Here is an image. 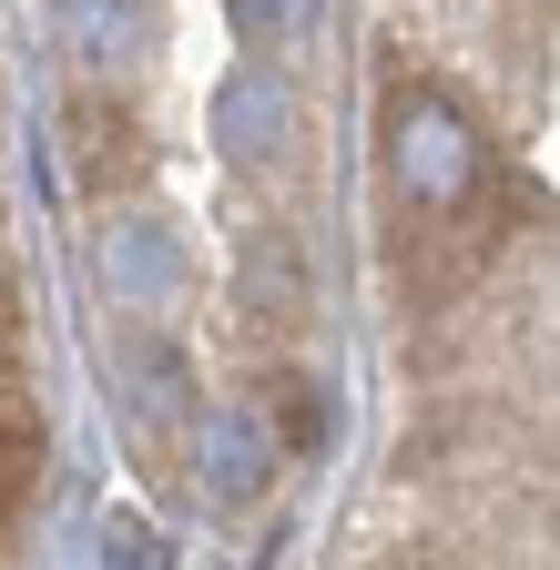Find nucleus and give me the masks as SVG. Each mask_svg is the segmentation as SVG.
Segmentation results:
<instances>
[{
  "label": "nucleus",
  "mask_w": 560,
  "mask_h": 570,
  "mask_svg": "<svg viewBox=\"0 0 560 570\" xmlns=\"http://www.w3.org/2000/svg\"><path fill=\"white\" fill-rule=\"evenodd\" d=\"M489 184H500V154H489L479 112L449 82H397L387 92V204L449 214V204H479Z\"/></svg>",
  "instance_id": "nucleus-1"
},
{
  "label": "nucleus",
  "mask_w": 560,
  "mask_h": 570,
  "mask_svg": "<svg viewBox=\"0 0 560 570\" xmlns=\"http://www.w3.org/2000/svg\"><path fill=\"white\" fill-rule=\"evenodd\" d=\"M61 164H72V184L92 204H122V194L154 184V132H144V112H132L112 82H82L72 102H61Z\"/></svg>",
  "instance_id": "nucleus-2"
},
{
  "label": "nucleus",
  "mask_w": 560,
  "mask_h": 570,
  "mask_svg": "<svg viewBox=\"0 0 560 570\" xmlns=\"http://www.w3.org/2000/svg\"><path fill=\"white\" fill-rule=\"evenodd\" d=\"M296 132H306L296 82L255 51L235 82L215 92V142H225V164H235V174H265V164H286V154H296Z\"/></svg>",
  "instance_id": "nucleus-3"
},
{
  "label": "nucleus",
  "mask_w": 560,
  "mask_h": 570,
  "mask_svg": "<svg viewBox=\"0 0 560 570\" xmlns=\"http://www.w3.org/2000/svg\"><path fill=\"white\" fill-rule=\"evenodd\" d=\"M92 275H102V296H112L122 316H174V306H184V245L154 225V214H122V225H102Z\"/></svg>",
  "instance_id": "nucleus-4"
},
{
  "label": "nucleus",
  "mask_w": 560,
  "mask_h": 570,
  "mask_svg": "<svg viewBox=\"0 0 560 570\" xmlns=\"http://www.w3.org/2000/svg\"><path fill=\"white\" fill-rule=\"evenodd\" d=\"M275 459H286V439H275L265 397H255V407H204V417H194V469H204V499H225V510H245V499L275 479Z\"/></svg>",
  "instance_id": "nucleus-5"
},
{
  "label": "nucleus",
  "mask_w": 560,
  "mask_h": 570,
  "mask_svg": "<svg viewBox=\"0 0 560 570\" xmlns=\"http://www.w3.org/2000/svg\"><path fill=\"white\" fill-rule=\"evenodd\" d=\"M112 377H122V417L144 428V439H164V428L194 417V367H184V346L154 336V326H132L112 346Z\"/></svg>",
  "instance_id": "nucleus-6"
},
{
  "label": "nucleus",
  "mask_w": 560,
  "mask_h": 570,
  "mask_svg": "<svg viewBox=\"0 0 560 570\" xmlns=\"http://www.w3.org/2000/svg\"><path fill=\"white\" fill-rule=\"evenodd\" d=\"M235 316L245 326H306V255H296V235L286 225H265V235H245V255H235Z\"/></svg>",
  "instance_id": "nucleus-7"
},
{
  "label": "nucleus",
  "mask_w": 560,
  "mask_h": 570,
  "mask_svg": "<svg viewBox=\"0 0 560 570\" xmlns=\"http://www.w3.org/2000/svg\"><path fill=\"white\" fill-rule=\"evenodd\" d=\"M61 41H72V61L132 71V61H154L164 11H154V0H61Z\"/></svg>",
  "instance_id": "nucleus-8"
},
{
  "label": "nucleus",
  "mask_w": 560,
  "mask_h": 570,
  "mask_svg": "<svg viewBox=\"0 0 560 570\" xmlns=\"http://www.w3.org/2000/svg\"><path fill=\"white\" fill-rule=\"evenodd\" d=\"M316 11H326V0H225V21H235V41H245V51H265V61H286V51H306Z\"/></svg>",
  "instance_id": "nucleus-9"
},
{
  "label": "nucleus",
  "mask_w": 560,
  "mask_h": 570,
  "mask_svg": "<svg viewBox=\"0 0 560 570\" xmlns=\"http://www.w3.org/2000/svg\"><path fill=\"white\" fill-rule=\"evenodd\" d=\"M265 417H275V439H286V449H326V397L306 377H265Z\"/></svg>",
  "instance_id": "nucleus-10"
}]
</instances>
